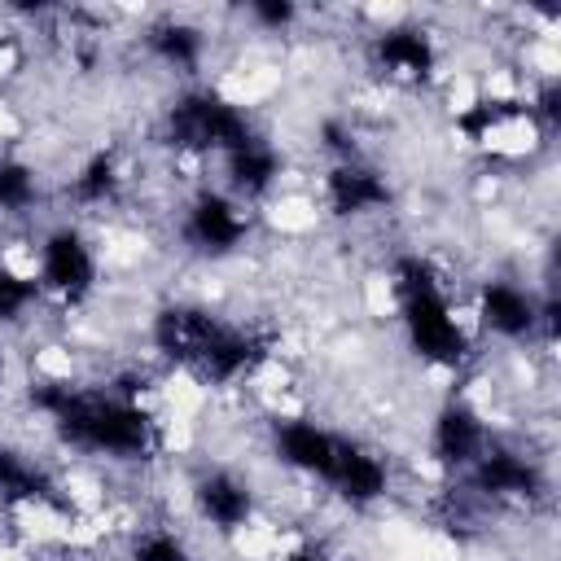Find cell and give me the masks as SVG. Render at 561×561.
I'll return each mask as SVG.
<instances>
[{
    "label": "cell",
    "mask_w": 561,
    "mask_h": 561,
    "mask_svg": "<svg viewBox=\"0 0 561 561\" xmlns=\"http://www.w3.org/2000/svg\"><path fill=\"white\" fill-rule=\"evenodd\" d=\"M184 522L215 543H241L250 530L267 522L263 482L237 460H197L180 478Z\"/></svg>",
    "instance_id": "3"
},
{
    "label": "cell",
    "mask_w": 561,
    "mask_h": 561,
    "mask_svg": "<svg viewBox=\"0 0 561 561\" xmlns=\"http://www.w3.org/2000/svg\"><path fill=\"white\" fill-rule=\"evenodd\" d=\"M167 228H171V241H175L184 263H193V267H228L263 232V210L237 202L215 180H197L171 206Z\"/></svg>",
    "instance_id": "1"
},
{
    "label": "cell",
    "mask_w": 561,
    "mask_h": 561,
    "mask_svg": "<svg viewBox=\"0 0 561 561\" xmlns=\"http://www.w3.org/2000/svg\"><path fill=\"white\" fill-rule=\"evenodd\" d=\"M491 434H495L491 412L469 390H447V394H438V403L425 416L421 456H425V465L438 478H460L482 456V447L491 443Z\"/></svg>",
    "instance_id": "5"
},
{
    "label": "cell",
    "mask_w": 561,
    "mask_h": 561,
    "mask_svg": "<svg viewBox=\"0 0 561 561\" xmlns=\"http://www.w3.org/2000/svg\"><path fill=\"white\" fill-rule=\"evenodd\" d=\"M237 18L263 39H285L307 22V9H298L294 0H250L237 9Z\"/></svg>",
    "instance_id": "6"
},
{
    "label": "cell",
    "mask_w": 561,
    "mask_h": 561,
    "mask_svg": "<svg viewBox=\"0 0 561 561\" xmlns=\"http://www.w3.org/2000/svg\"><path fill=\"white\" fill-rule=\"evenodd\" d=\"M31 276L44 294V307L57 316H79L88 302H96L105 285V245L101 232L53 215L35 241H31Z\"/></svg>",
    "instance_id": "2"
},
{
    "label": "cell",
    "mask_w": 561,
    "mask_h": 561,
    "mask_svg": "<svg viewBox=\"0 0 561 561\" xmlns=\"http://www.w3.org/2000/svg\"><path fill=\"white\" fill-rule=\"evenodd\" d=\"M359 61H364L373 88L416 96V92H430L443 83L447 48L430 22L403 13V18L359 35Z\"/></svg>",
    "instance_id": "4"
}]
</instances>
